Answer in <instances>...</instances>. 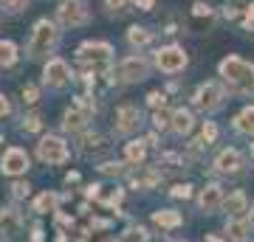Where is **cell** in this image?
I'll list each match as a JSON object with an SVG mask.
<instances>
[{"label":"cell","mask_w":254,"mask_h":242,"mask_svg":"<svg viewBox=\"0 0 254 242\" xmlns=\"http://www.w3.org/2000/svg\"><path fill=\"white\" fill-rule=\"evenodd\" d=\"M220 79L229 85V90L235 93H252L254 90V65L240 59V56H226L218 65Z\"/></svg>","instance_id":"cell-1"},{"label":"cell","mask_w":254,"mask_h":242,"mask_svg":"<svg viewBox=\"0 0 254 242\" xmlns=\"http://www.w3.org/2000/svg\"><path fill=\"white\" fill-rule=\"evenodd\" d=\"M60 43V28L51 20H37L34 31H31V40H28V56L31 59H40V56H48Z\"/></svg>","instance_id":"cell-2"},{"label":"cell","mask_w":254,"mask_h":242,"mask_svg":"<svg viewBox=\"0 0 254 242\" xmlns=\"http://www.w3.org/2000/svg\"><path fill=\"white\" fill-rule=\"evenodd\" d=\"M187 65H190V56L181 45H167L155 51V68L161 73H181Z\"/></svg>","instance_id":"cell-3"},{"label":"cell","mask_w":254,"mask_h":242,"mask_svg":"<svg viewBox=\"0 0 254 242\" xmlns=\"http://www.w3.org/2000/svg\"><path fill=\"white\" fill-rule=\"evenodd\" d=\"M226 99V93L220 88L218 82H203L198 90H195V96H192V104L200 110V113H215V110L223 104Z\"/></svg>","instance_id":"cell-4"},{"label":"cell","mask_w":254,"mask_h":242,"mask_svg":"<svg viewBox=\"0 0 254 242\" xmlns=\"http://www.w3.org/2000/svg\"><path fill=\"white\" fill-rule=\"evenodd\" d=\"M37 155H40L43 163H65L71 152H68V144L63 138L46 135V138H40V144H37Z\"/></svg>","instance_id":"cell-5"},{"label":"cell","mask_w":254,"mask_h":242,"mask_svg":"<svg viewBox=\"0 0 254 242\" xmlns=\"http://www.w3.org/2000/svg\"><path fill=\"white\" fill-rule=\"evenodd\" d=\"M116 73H119V79H122V82H127V85H130V82L147 79V73H150V65H147L144 56L133 54V56H125V59L119 62Z\"/></svg>","instance_id":"cell-6"},{"label":"cell","mask_w":254,"mask_h":242,"mask_svg":"<svg viewBox=\"0 0 254 242\" xmlns=\"http://www.w3.org/2000/svg\"><path fill=\"white\" fill-rule=\"evenodd\" d=\"M28 169V155L26 149H20V146H9L3 158H0V172L3 175H9V178H20V175H26Z\"/></svg>","instance_id":"cell-7"},{"label":"cell","mask_w":254,"mask_h":242,"mask_svg":"<svg viewBox=\"0 0 254 242\" xmlns=\"http://www.w3.org/2000/svg\"><path fill=\"white\" fill-rule=\"evenodd\" d=\"M57 17L63 26H82V23H88V9L82 0H63L57 9Z\"/></svg>","instance_id":"cell-8"},{"label":"cell","mask_w":254,"mask_h":242,"mask_svg":"<svg viewBox=\"0 0 254 242\" xmlns=\"http://www.w3.org/2000/svg\"><path fill=\"white\" fill-rule=\"evenodd\" d=\"M110 54H113V48H110V43H82L79 48H76V56H79L82 62H88V65H102V62H108Z\"/></svg>","instance_id":"cell-9"},{"label":"cell","mask_w":254,"mask_h":242,"mask_svg":"<svg viewBox=\"0 0 254 242\" xmlns=\"http://www.w3.org/2000/svg\"><path fill=\"white\" fill-rule=\"evenodd\" d=\"M71 79V68L65 59H48L46 68H43V82H46L48 88H63L65 82Z\"/></svg>","instance_id":"cell-10"},{"label":"cell","mask_w":254,"mask_h":242,"mask_svg":"<svg viewBox=\"0 0 254 242\" xmlns=\"http://www.w3.org/2000/svg\"><path fill=\"white\" fill-rule=\"evenodd\" d=\"M138 124H141V113H138V107H133V104H122V107L116 110V133L119 135L136 133Z\"/></svg>","instance_id":"cell-11"},{"label":"cell","mask_w":254,"mask_h":242,"mask_svg":"<svg viewBox=\"0 0 254 242\" xmlns=\"http://www.w3.org/2000/svg\"><path fill=\"white\" fill-rule=\"evenodd\" d=\"M91 113H93V107L73 104L71 110H65V113H63V130H65V133H79L82 127L91 121Z\"/></svg>","instance_id":"cell-12"},{"label":"cell","mask_w":254,"mask_h":242,"mask_svg":"<svg viewBox=\"0 0 254 242\" xmlns=\"http://www.w3.org/2000/svg\"><path fill=\"white\" fill-rule=\"evenodd\" d=\"M223 189L218 186V183H209L206 189H200V194H198V206L200 211H206V214H212V211H218L220 206H223Z\"/></svg>","instance_id":"cell-13"},{"label":"cell","mask_w":254,"mask_h":242,"mask_svg":"<svg viewBox=\"0 0 254 242\" xmlns=\"http://www.w3.org/2000/svg\"><path fill=\"white\" fill-rule=\"evenodd\" d=\"M240 169H243V155L237 149H223L215 158V172L218 175H237Z\"/></svg>","instance_id":"cell-14"},{"label":"cell","mask_w":254,"mask_h":242,"mask_svg":"<svg viewBox=\"0 0 254 242\" xmlns=\"http://www.w3.org/2000/svg\"><path fill=\"white\" fill-rule=\"evenodd\" d=\"M192 127H195L192 110H187V107L173 110V124H170V130H173L175 135H187V133H192Z\"/></svg>","instance_id":"cell-15"},{"label":"cell","mask_w":254,"mask_h":242,"mask_svg":"<svg viewBox=\"0 0 254 242\" xmlns=\"http://www.w3.org/2000/svg\"><path fill=\"white\" fill-rule=\"evenodd\" d=\"M20 225H23V220L14 208H0V231L6 237H14L20 231Z\"/></svg>","instance_id":"cell-16"},{"label":"cell","mask_w":254,"mask_h":242,"mask_svg":"<svg viewBox=\"0 0 254 242\" xmlns=\"http://www.w3.org/2000/svg\"><path fill=\"white\" fill-rule=\"evenodd\" d=\"M153 223L158 228H178L184 223V217L175 208H161V211H153Z\"/></svg>","instance_id":"cell-17"},{"label":"cell","mask_w":254,"mask_h":242,"mask_svg":"<svg viewBox=\"0 0 254 242\" xmlns=\"http://www.w3.org/2000/svg\"><path fill=\"white\" fill-rule=\"evenodd\" d=\"M226 237L232 242H243L246 237H249V220H243V217H229Z\"/></svg>","instance_id":"cell-18"},{"label":"cell","mask_w":254,"mask_h":242,"mask_svg":"<svg viewBox=\"0 0 254 242\" xmlns=\"http://www.w3.org/2000/svg\"><path fill=\"white\" fill-rule=\"evenodd\" d=\"M127 43L133 45V48H144V45L153 43V31L144 26H130L127 28Z\"/></svg>","instance_id":"cell-19"},{"label":"cell","mask_w":254,"mask_h":242,"mask_svg":"<svg viewBox=\"0 0 254 242\" xmlns=\"http://www.w3.org/2000/svg\"><path fill=\"white\" fill-rule=\"evenodd\" d=\"M223 208H226L232 217H240L246 208H249V197H246L243 192H232V194L223 200Z\"/></svg>","instance_id":"cell-20"},{"label":"cell","mask_w":254,"mask_h":242,"mask_svg":"<svg viewBox=\"0 0 254 242\" xmlns=\"http://www.w3.org/2000/svg\"><path fill=\"white\" fill-rule=\"evenodd\" d=\"M235 130L243 135H254V107H243L235 118Z\"/></svg>","instance_id":"cell-21"},{"label":"cell","mask_w":254,"mask_h":242,"mask_svg":"<svg viewBox=\"0 0 254 242\" xmlns=\"http://www.w3.org/2000/svg\"><path fill=\"white\" fill-rule=\"evenodd\" d=\"M125 158L138 166V163L147 158V141H130V144H125Z\"/></svg>","instance_id":"cell-22"},{"label":"cell","mask_w":254,"mask_h":242,"mask_svg":"<svg viewBox=\"0 0 254 242\" xmlns=\"http://www.w3.org/2000/svg\"><path fill=\"white\" fill-rule=\"evenodd\" d=\"M91 197L108 203V206H119L122 203V189H102V186H93L91 189Z\"/></svg>","instance_id":"cell-23"},{"label":"cell","mask_w":254,"mask_h":242,"mask_svg":"<svg viewBox=\"0 0 254 242\" xmlns=\"http://www.w3.org/2000/svg\"><path fill=\"white\" fill-rule=\"evenodd\" d=\"M17 62V45L11 40H0V68H11Z\"/></svg>","instance_id":"cell-24"},{"label":"cell","mask_w":254,"mask_h":242,"mask_svg":"<svg viewBox=\"0 0 254 242\" xmlns=\"http://www.w3.org/2000/svg\"><path fill=\"white\" fill-rule=\"evenodd\" d=\"M57 203H60V200H57L54 192H43V194L34 200V211H37V214H48V211H57Z\"/></svg>","instance_id":"cell-25"},{"label":"cell","mask_w":254,"mask_h":242,"mask_svg":"<svg viewBox=\"0 0 254 242\" xmlns=\"http://www.w3.org/2000/svg\"><path fill=\"white\" fill-rule=\"evenodd\" d=\"M119 242H147V231L141 228V225H130V228L122 234Z\"/></svg>","instance_id":"cell-26"},{"label":"cell","mask_w":254,"mask_h":242,"mask_svg":"<svg viewBox=\"0 0 254 242\" xmlns=\"http://www.w3.org/2000/svg\"><path fill=\"white\" fill-rule=\"evenodd\" d=\"M43 130V118L37 116V113H28L23 118V133H40Z\"/></svg>","instance_id":"cell-27"},{"label":"cell","mask_w":254,"mask_h":242,"mask_svg":"<svg viewBox=\"0 0 254 242\" xmlns=\"http://www.w3.org/2000/svg\"><path fill=\"white\" fill-rule=\"evenodd\" d=\"M102 146H105V144H102V138H99L96 133H93V135H85V138H82V152H85V155L91 152V149L96 152V149H102Z\"/></svg>","instance_id":"cell-28"},{"label":"cell","mask_w":254,"mask_h":242,"mask_svg":"<svg viewBox=\"0 0 254 242\" xmlns=\"http://www.w3.org/2000/svg\"><path fill=\"white\" fill-rule=\"evenodd\" d=\"M153 124L158 127V130H167V127L173 124V113H167L164 107L155 110V113H153Z\"/></svg>","instance_id":"cell-29"},{"label":"cell","mask_w":254,"mask_h":242,"mask_svg":"<svg viewBox=\"0 0 254 242\" xmlns=\"http://www.w3.org/2000/svg\"><path fill=\"white\" fill-rule=\"evenodd\" d=\"M215 138H218V127H215V121H206L203 130H200V144H206V146H209Z\"/></svg>","instance_id":"cell-30"},{"label":"cell","mask_w":254,"mask_h":242,"mask_svg":"<svg viewBox=\"0 0 254 242\" xmlns=\"http://www.w3.org/2000/svg\"><path fill=\"white\" fill-rule=\"evenodd\" d=\"M147 104H150L153 110H158V107H167V96H164V93H158V90H153V93L147 96Z\"/></svg>","instance_id":"cell-31"},{"label":"cell","mask_w":254,"mask_h":242,"mask_svg":"<svg viewBox=\"0 0 254 242\" xmlns=\"http://www.w3.org/2000/svg\"><path fill=\"white\" fill-rule=\"evenodd\" d=\"M26 3H28V0H0V6H3L6 11H11V14L23 11V9H26Z\"/></svg>","instance_id":"cell-32"},{"label":"cell","mask_w":254,"mask_h":242,"mask_svg":"<svg viewBox=\"0 0 254 242\" xmlns=\"http://www.w3.org/2000/svg\"><path fill=\"white\" fill-rule=\"evenodd\" d=\"M99 172H102V175H108V178H119V175H122V163L108 161V163H102V166H99Z\"/></svg>","instance_id":"cell-33"},{"label":"cell","mask_w":254,"mask_h":242,"mask_svg":"<svg viewBox=\"0 0 254 242\" xmlns=\"http://www.w3.org/2000/svg\"><path fill=\"white\" fill-rule=\"evenodd\" d=\"M28 192H31V186H28L26 180H14L11 183V194L14 197H28Z\"/></svg>","instance_id":"cell-34"},{"label":"cell","mask_w":254,"mask_h":242,"mask_svg":"<svg viewBox=\"0 0 254 242\" xmlns=\"http://www.w3.org/2000/svg\"><path fill=\"white\" fill-rule=\"evenodd\" d=\"M20 93H23V101H26V104H34V101L40 99V90H37L34 85H26Z\"/></svg>","instance_id":"cell-35"},{"label":"cell","mask_w":254,"mask_h":242,"mask_svg":"<svg viewBox=\"0 0 254 242\" xmlns=\"http://www.w3.org/2000/svg\"><path fill=\"white\" fill-rule=\"evenodd\" d=\"M170 194H173V197H184V200H187V197L192 194V186H190V183H184V186L178 183V186H175L173 192H170Z\"/></svg>","instance_id":"cell-36"},{"label":"cell","mask_w":254,"mask_h":242,"mask_svg":"<svg viewBox=\"0 0 254 242\" xmlns=\"http://www.w3.org/2000/svg\"><path fill=\"white\" fill-rule=\"evenodd\" d=\"M192 14H195V17H209V14H212V6H206V3H195V6H192Z\"/></svg>","instance_id":"cell-37"},{"label":"cell","mask_w":254,"mask_h":242,"mask_svg":"<svg viewBox=\"0 0 254 242\" xmlns=\"http://www.w3.org/2000/svg\"><path fill=\"white\" fill-rule=\"evenodd\" d=\"M105 6H108L110 11H116V14H119V11H125V0H105Z\"/></svg>","instance_id":"cell-38"},{"label":"cell","mask_w":254,"mask_h":242,"mask_svg":"<svg viewBox=\"0 0 254 242\" xmlns=\"http://www.w3.org/2000/svg\"><path fill=\"white\" fill-rule=\"evenodd\" d=\"M3 116H9V99L0 93V118H3Z\"/></svg>","instance_id":"cell-39"},{"label":"cell","mask_w":254,"mask_h":242,"mask_svg":"<svg viewBox=\"0 0 254 242\" xmlns=\"http://www.w3.org/2000/svg\"><path fill=\"white\" fill-rule=\"evenodd\" d=\"M153 3L155 0H136V6H141V11H150L153 9Z\"/></svg>","instance_id":"cell-40"},{"label":"cell","mask_w":254,"mask_h":242,"mask_svg":"<svg viewBox=\"0 0 254 242\" xmlns=\"http://www.w3.org/2000/svg\"><path fill=\"white\" fill-rule=\"evenodd\" d=\"M249 17H254V3H252V6H249Z\"/></svg>","instance_id":"cell-41"},{"label":"cell","mask_w":254,"mask_h":242,"mask_svg":"<svg viewBox=\"0 0 254 242\" xmlns=\"http://www.w3.org/2000/svg\"><path fill=\"white\" fill-rule=\"evenodd\" d=\"M252 158H254V144H252Z\"/></svg>","instance_id":"cell-42"}]
</instances>
